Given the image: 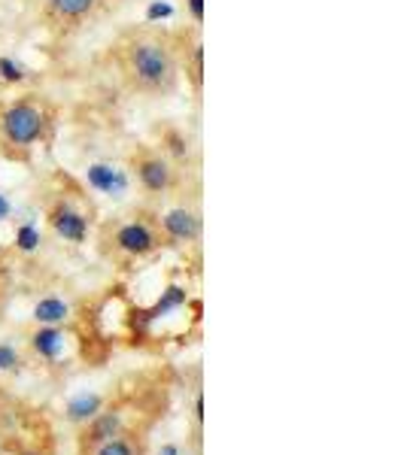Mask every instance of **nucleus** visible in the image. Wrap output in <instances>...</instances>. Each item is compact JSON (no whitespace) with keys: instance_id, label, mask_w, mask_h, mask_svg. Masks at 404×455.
Wrapping results in <instances>:
<instances>
[{"instance_id":"obj_19","label":"nucleus","mask_w":404,"mask_h":455,"mask_svg":"<svg viewBox=\"0 0 404 455\" xmlns=\"http://www.w3.org/2000/svg\"><path fill=\"white\" fill-rule=\"evenodd\" d=\"M189 12H192L195 25H201L204 21V0H189Z\"/></svg>"},{"instance_id":"obj_22","label":"nucleus","mask_w":404,"mask_h":455,"mask_svg":"<svg viewBox=\"0 0 404 455\" xmlns=\"http://www.w3.org/2000/svg\"><path fill=\"white\" fill-rule=\"evenodd\" d=\"M16 455H46L43 450H34V446H28V450H19Z\"/></svg>"},{"instance_id":"obj_15","label":"nucleus","mask_w":404,"mask_h":455,"mask_svg":"<svg viewBox=\"0 0 404 455\" xmlns=\"http://www.w3.org/2000/svg\"><path fill=\"white\" fill-rule=\"evenodd\" d=\"M88 455H143V450H141V440L134 435H128V431H122V435L98 443Z\"/></svg>"},{"instance_id":"obj_17","label":"nucleus","mask_w":404,"mask_h":455,"mask_svg":"<svg viewBox=\"0 0 404 455\" xmlns=\"http://www.w3.org/2000/svg\"><path fill=\"white\" fill-rule=\"evenodd\" d=\"M21 364H25V358H21L16 343L10 340L0 343V373H19Z\"/></svg>"},{"instance_id":"obj_14","label":"nucleus","mask_w":404,"mask_h":455,"mask_svg":"<svg viewBox=\"0 0 404 455\" xmlns=\"http://www.w3.org/2000/svg\"><path fill=\"white\" fill-rule=\"evenodd\" d=\"M161 152H165L167 158L174 161V164H189V156H192V143H189V137L182 134V131L176 128H167L165 134H161V140L156 143Z\"/></svg>"},{"instance_id":"obj_10","label":"nucleus","mask_w":404,"mask_h":455,"mask_svg":"<svg viewBox=\"0 0 404 455\" xmlns=\"http://www.w3.org/2000/svg\"><path fill=\"white\" fill-rule=\"evenodd\" d=\"M180 73L189 79L195 94H201L204 85V46L198 36L189 40V34H180Z\"/></svg>"},{"instance_id":"obj_5","label":"nucleus","mask_w":404,"mask_h":455,"mask_svg":"<svg viewBox=\"0 0 404 455\" xmlns=\"http://www.w3.org/2000/svg\"><path fill=\"white\" fill-rule=\"evenodd\" d=\"M104 0H43L40 21L49 34L70 36L92 21L101 12Z\"/></svg>"},{"instance_id":"obj_11","label":"nucleus","mask_w":404,"mask_h":455,"mask_svg":"<svg viewBox=\"0 0 404 455\" xmlns=\"http://www.w3.org/2000/svg\"><path fill=\"white\" fill-rule=\"evenodd\" d=\"M85 180H88V186H92L94 192H101L107 197H122L125 192H128V171H119V167L107 164V161L88 167Z\"/></svg>"},{"instance_id":"obj_21","label":"nucleus","mask_w":404,"mask_h":455,"mask_svg":"<svg viewBox=\"0 0 404 455\" xmlns=\"http://www.w3.org/2000/svg\"><path fill=\"white\" fill-rule=\"evenodd\" d=\"M158 455H180V446L176 443H167V446H161V452Z\"/></svg>"},{"instance_id":"obj_1","label":"nucleus","mask_w":404,"mask_h":455,"mask_svg":"<svg viewBox=\"0 0 404 455\" xmlns=\"http://www.w3.org/2000/svg\"><path fill=\"white\" fill-rule=\"evenodd\" d=\"M109 61L125 92L137 98H171L180 88V34L165 28H131L109 46Z\"/></svg>"},{"instance_id":"obj_3","label":"nucleus","mask_w":404,"mask_h":455,"mask_svg":"<svg viewBox=\"0 0 404 455\" xmlns=\"http://www.w3.org/2000/svg\"><path fill=\"white\" fill-rule=\"evenodd\" d=\"M53 119V109L36 94H25V98L0 107V149H4V156L25 161L36 146L49 140Z\"/></svg>"},{"instance_id":"obj_4","label":"nucleus","mask_w":404,"mask_h":455,"mask_svg":"<svg viewBox=\"0 0 404 455\" xmlns=\"http://www.w3.org/2000/svg\"><path fill=\"white\" fill-rule=\"evenodd\" d=\"M128 176L146 197H174L182 186V167L174 164L156 143H137L128 152Z\"/></svg>"},{"instance_id":"obj_7","label":"nucleus","mask_w":404,"mask_h":455,"mask_svg":"<svg viewBox=\"0 0 404 455\" xmlns=\"http://www.w3.org/2000/svg\"><path fill=\"white\" fill-rule=\"evenodd\" d=\"M156 219L165 246H195L204 234V219L195 204H174Z\"/></svg>"},{"instance_id":"obj_16","label":"nucleus","mask_w":404,"mask_h":455,"mask_svg":"<svg viewBox=\"0 0 404 455\" xmlns=\"http://www.w3.org/2000/svg\"><path fill=\"white\" fill-rule=\"evenodd\" d=\"M43 243V237H40V228H36L34 222H21L16 228V249L19 252H25V255H31L36 252Z\"/></svg>"},{"instance_id":"obj_2","label":"nucleus","mask_w":404,"mask_h":455,"mask_svg":"<svg viewBox=\"0 0 404 455\" xmlns=\"http://www.w3.org/2000/svg\"><path fill=\"white\" fill-rule=\"evenodd\" d=\"M101 252L109 261L119 264H141L149 261L152 255H158L165 249V237L158 231L156 212L134 210L128 216H116L109 222L101 225L98 234Z\"/></svg>"},{"instance_id":"obj_13","label":"nucleus","mask_w":404,"mask_h":455,"mask_svg":"<svg viewBox=\"0 0 404 455\" xmlns=\"http://www.w3.org/2000/svg\"><path fill=\"white\" fill-rule=\"evenodd\" d=\"M31 315H34L36 325H68L70 315H73V307H70V300H64L58 295H46L34 304Z\"/></svg>"},{"instance_id":"obj_9","label":"nucleus","mask_w":404,"mask_h":455,"mask_svg":"<svg viewBox=\"0 0 404 455\" xmlns=\"http://www.w3.org/2000/svg\"><path fill=\"white\" fill-rule=\"evenodd\" d=\"M125 431V413L119 407H104L94 419H88L83 425V435H79V446H83L85 452H92L98 443H104V440L122 435Z\"/></svg>"},{"instance_id":"obj_20","label":"nucleus","mask_w":404,"mask_h":455,"mask_svg":"<svg viewBox=\"0 0 404 455\" xmlns=\"http://www.w3.org/2000/svg\"><path fill=\"white\" fill-rule=\"evenodd\" d=\"M10 216H12V201L4 192H0V222H6Z\"/></svg>"},{"instance_id":"obj_12","label":"nucleus","mask_w":404,"mask_h":455,"mask_svg":"<svg viewBox=\"0 0 404 455\" xmlns=\"http://www.w3.org/2000/svg\"><path fill=\"white\" fill-rule=\"evenodd\" d=\"M107 407V398L98 392H83L77 395V398L68 401V407H64V419L70 425H77V428H83L88 419H94V416L101 413V410Z\"/></svg>"},{"instance_id":"obj_8","label":"nucleus","mask_w":404,"mask_h":455,"mask_svg":"<svg viewBox=\"0 0 404 455\" xmlns=\"http://www.w3.org/2000/svg\"><path fill=\"white\" fill-rule=\"evenodd\" d=\"M73 347V337L64 325H36L31 334H28V349L34 352L40 362H61L64 355Z\"/></svg>"},{"instance_id":"obj_6","label":"nucleus","mask_w":404,"mask_h":455,"mask_svg":"<svg viewBox=\"0 0 404 455\" xmlns=\"http://www.w3.org/2000/svg\"><path fill=\"white\" fill-rule=\"evenodd\" d=\"M46 225L53 228V234L64 243H85L88 234H92V219L88 212L73 201L70 195L58 192L53 201L46 204Z\"/></svg>"},{"instance_id":"obj_18","label":"nucleus","mask_w":404,"mask_h":455,"mask_svg":"<svg viewBox=\"0 0 404 455\" xmlns=\"http://www.w3.org/2000/svg\"><path fill=\"white\" fill-rule=\"evenodd\" d=\"M0 79H4V83H25L28 79V70L21 68V64L16 61V58H0Z\"/></svg>"}]
</instances>
